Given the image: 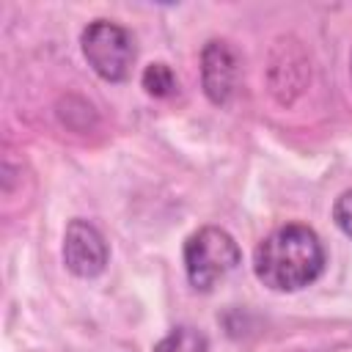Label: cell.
<instances>
[{
  "instance_id": "obj_8",
  "label": "cell",
  "mask_w": 352,
  "mask_h": 352,
  "mask_svg": "<svg viewBox=\"0 0 352 352\" xmlns=\"http://www.w3.org/2000/svg\"><path fill=\"white\" fill-rule=\"evenodd\" d=\"M140 82H143L146 94L154 96V99H168V96H173L176 88H179L176 74L170 72L168 63H148V66L143 69V74H140Z\"/></svg>"
},
{
  "instance_id": "obj_2",
  "label": "cell",
  "mask_w": 352,
  "mask_h": 352,
  "mask_svg": "<svg viewBox=\"0 0 352 352\" xmlns=\"http://www.w3.org/2000/svg\"><path fill=\"white\" fill-rule=\"evenodd\" d=\"M236 264H239V245L228 231L217 226H204L195 234H190V239L184 242L187 280L201 292H209L217 280H223L231 270H236Z\"/></svg>"
},
{
  "instance_id": "obj_3",
  "label": "cell",
  "mask_w": 352,
  "mask_h": 352,
  "mask_svg": "<svg viewBox=\"0 0 352 352\" xmlns=\"http://www.w3.org/2000/svg\"><path fill=\"white\" fill-rule=\"evenodd\" d=\"M82 55L88 66L107 82H121L129 77L135 63V41L126 28L110 19H94L80 36Z\"/></svg>"
},
{
  "instance_id": "obj_6",
  "label": "cell",
  "mask_w": 352,
  "mask_h": 352,
  "mask_svg": "<svg viewBox=\"0 0 352 352\" xmlns=\"http://www.w3.org/2000/svg\"><path fill=\"white\" fill-rule=\"evenodd\" d=\"M305 58H302V50L297 47V41L286 38V41H278L275 52H272V66H270V91L275 94V99L280 104H292L294 96L302 91V82H305Z\"/></svg>"
},
{
  "instance_id": "obj_4",
  "label": "cell",
  "mask_w": 352,
  "mask_h": 352,
  "mask_svg": "<svg viewBox=\"0 0 352 352\" xmlns=\"http://www.w3.org/2000/svg\"><path fill=\"white\" fill-rule=\"evenodd\" d=\"M63 261L72 275L96 278L107 264V242L102 231L94 223L74 217L63 234Z\"/></svg>"
},
{
  "instance_id": "obj_1",
  "label": "cell",
  "mask_w": 352,
  "mask_h": 352,
  "mask_svg": "<svg viewBox=\"0 0 352 352\" xmlns=\"http://www.w3.org/2000/svg\"><path fill=\"white\" fill-rule=\"evenodd\" d=\"M256 278L275 292H297L324 270V248L308 226L289 223L267 234L253 253Z\"/></svg>"
},
{
  "instance_id": "obj_10",
  "label": "cell",
  "mask_w": 352,
  "mask_h": 352,
  "mask_svg": "<svg viewBox=\"0 0 352 352\" xmlns=\"http://www.w3.org/2000/svg\"><path fill=\"white\" fill-rule=\"evenodd\" d=\"M349 66H352V60H349Z\"/></svg>"
},
{
  "instance_id": "obj_9",
  "label": "cell",
  "mask_w": 352,
  "mask_h": 352,
  "mask_svg": "<svg viewBox=\"0 0 352 352\" xmlns=\"http://www.w3.org/2000/svg\"><path fill=\"white\" fill-rule=\"evenodd\" d=\"M333 220H336V226H338L346 236H352V190H346V192H341V195L336 198Z\"/></svg>"
},
{
  "instance_id": "obj_7",
  "label": "cell",
  "mask_w": 352,
  "mask_h": 352,
  "mask_svg": "<svg viewBox=\"0 0 352 352\" xmlns=\"http://www.w3.org/2000/svg\"><path fill=\"white\" fill-rule=\"evenodd\" d=\"M154 352H209V341L201 330L179 324L154 346Z\"/></svg>"
},
{
  "instance_id": "obj_5",
  "label": "cell",
  "mask_w": 352,
  "mask_h": 352,
  "mask_svg": "<svg viewBox=\"0 0 352 352\" xmlns=\"http://www.w3.org/2000/svg\"><path fill=\"white\" fill-rule=\"evenodd\" d=\"M201 82L204 94L214 104H226L239 82V60L228 41H209L201 52Z\"/></svg>"
}]
</instances>
